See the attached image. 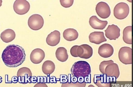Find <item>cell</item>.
<instances>
[{
    "label": "cell",
    "instance_id": "6da1fadb",
    "mask_svg": "<svg viewBox=\"0 0 133 87\" xmlns=\"http://www.w3.org/2000/svg\"><path fill=\"white\" fill-rule=\"evenodd\" d=\"M24 49L15 44L8 45L3 50L2 58L5 65L10 67H15L21 65L25 59Z\"/></svg>",
    "mask_w": 133,
    "mask_h": 87
},
{
    "label": "cell",
    "instance_id": "7a4b0ae2",
    "mask_svg": "<svg viewBox=\"0 0 133 87\" xmlns=\"http://www.w3.org/2000/svg\"><path fill=\"white\" fill-rule=\"evenodd\" d=\"M72 75L77 78L82 76L84 78L91 72L89 64L84 61H79L75 62L72 65L70 70Z\"/></svg>",
    "mask_w": 133,
    "mask_h": 87
},
{
    "label": "cell",
    "instance_id": "3957f363",
    "mask_svg": "<svg viewBox=\"0 0 133 87\" xmlns=\"http://www.w3.org/2000/svg\"><path fill=\"white\" fill-rule=\"evenodd\" d=\"M116 79L107 76L105 74L94 75V83L98 87H110L112 83H116Z\"/></svg>",
    "mask_w": 133,
    "mask_h": 87
},
{
    "label": "cell",
    "instance_id": "277c9868",
    "mask_svg": "<svg viewBox=\"0 0 133 87\" xmlns=\"http://www.w3.org/2000/svg\"><path fill=\"white\" fill-rule=\"evenodd\" d=\"M129 11L128 5L125 3L121 2L117 4L114 9V14L117 19L122 20L128 16Z\"/></svg>",
    "mask_w": 133,
    "mask_h": 87
},
{
    "label": "cell",
    "instance_id": "5b68a950",
    "mask_svg": "<svg viewBox=\"0 0 133 87\" xmlns=\"http://www.w3.org/2000/svg\"><path fill=\"white\" fill-rule=\"evenodd\" d=\"M44 24V19L42 17L38 14H34L31 16L28 21V25L31 29L37 30L41 28Z\"/></svg>",
    "mask_w": 133,
    "mask_h": 87
},
{
    "label": "cell",
    "instance_id": "8992f818",
    "mask_svg": "<svg viewBox=\"0 0 133 87\" xmlns=\"http://www.w3.org/2000/svg\"><path fill=\"white\" fill-rule=\"evenodd\" d=\"M17 76L19 83L25 84L31 83L30 78L32 76V73L28 68L24 67L19 69L17 72Z\"/></svg>",
    "mask_w": 133,
    "mask_h": 87
},
{
    "label": "cell",
    "instance_id": "52a82bcc",
    "mask_svg": "<svg viewBox=\"0 0 133 87\" xmlns=\"http://www.w3.org/2000/svg\"><path fill=\"white\" fill-rule=\"evenodd\" d=\"M120 61L125 65L132 64V49L127 46L121 47L118 52Z\"/></svg>",
    "mask_w": 133,
    "mask_h": 87
},
{
    "label": "cell",
    "instance_id": "ba28073f",
    "mask_svg": "<svg viewBox=\"0 0 133 87\" xmlns=\"http://www.w3.org/2000/svg\"><path fill=\"white\" fill-rule=\"evenodd\" d=\"M13 7L15 12L17 14L22 15L28 12L30 5L26 0H16L14 3Z\"/></svg>",
    "mask_w": 133,
    "mask_h": 87
},
{
    "label": "cell",
    "instance_id": "9c48e42d",
    "mask_svg": "<svg viewBox=\"0 0 133 87\" xmlns=\"http://www.w3.org/2000/svg\"><path fill=\"white\" fill-rule=\"evenodd\" d=\"M95 10L98 16L103 19L108 18L111 14L110 7L104 2H101L98 3L96 6Z\"/></svg>",
    "mask_w": 133,
    "mask_h": 87
},
{
    "label": "cell",
    "instance_id": "30bf717a",
    "mask_svg": "<svg viewBox=\"0 0 133 87\" xmlns=\"http://www.w3.org/2000/svg\"><path fill=\"white\" fill-rule=\"evenodd\" d=\"M104 31L106 37L110 40H116L120 36V29L114 24L109 25Z\"/></svg>",
    "mask_w": 133,
    "mask_h": 87
},
{
    "label": "cell",
    "instance_id": "8fae6325",
    "mask_svg": "<svg viewBox=\"0 0 133 87\" xmlns=\"http://www.w3.org/2000/svg\"><path fill=\"white\" fill-rule=\"evenodd\" d=\"M45 57L44 51L40 48H36L33 50L30 56L31 62L35 64H38L41 62Z\"/></svg>",
    "mask_w": 133,
    "mask_h": 87
},
{
    "label": "cell",
    "instance_id": "7c38bea8",
    "mask_svg": "<svg viewBox=\"0 0 133 87\" xmlns=\"http://www.w3.org/2000/svg\"><path fill=\"white\" fill-rule=\"evenodd\" d=\"M114 52L112 46L108 43H105L101 45L99 48L98 53L102 57L108 58L112 56Z\"/></svg>",
    "mask_w": 133,
    "mask_h": 87
},
{
    "label": "cell",
    "instance_id": "4fadbf2b",
    "mask_svg": "<svg viewBox=\"0 0 133 87\" xmlns=\"http://www.w3.org/2000/svg\"><path fill=\"white\" fill-rule=\"evenodd\" d=\"M105 72L107 76L113 77L116 79L118 78L120 74L118 65L114 63L108 65L106 67Z\"/></svg>",
    "mask_w": 133,
    "mask_h": 87
},
{
    "label": "cell",
    "instance_id": "5bb4252c",
    "mask_svg": "<svg viewBox=\"0 0 133 87\" xmlns=\"http://www.w3.org/2000/svg\"><path fill=\"white\" fill-rule=\"evenodd\" d=\"M89 22L92 28L100 30L104 29L108 23L107 21H102L99 19L96 15L92 16L90 18Z\"/></svg>",
    "mask_w": 133,
    "mask_h": 87
},
{
    "label": "cell",
    "instance_id": "9a60e30c",
    "mask_svg": "<svg viewBox=\"0 0 133 87\" xmlns=\"http://www.w3.org/2000/svg\"><path fill=\"white\" fill-rule=\"evenodd\" d=\"M89 38L90 42L97 44L107 41L103 32L95 31L92 32L90 34Z\"/></svg>",
    "mask_w": 133,
    "mask_h": 87
},
{
    "label": "cell",
    "instance_id": "2e32d148",
    "mask_svg": "<svg viewBox=\"0 0 133 87\" xmlns=\"http://www.w3.org/2000/svg\"><path fill=\"white\" fill-rule=\"evenodd\" d=\"M60 40V33L57 30L51 32L47 36L46 39L47 44L51 46H55L59 42Z\"/></svg>",
    "mask_w": 133,
    "mask_h": 87
},
{
    "label": "cell",
    "instance_id": "e0dca14e",
    "mask_svg": "<svg viewBox=\"0 0 133 87\" xmlns=\"http://www.w3.org/2000/svg\"><path fill=\"white\" fill-rule=\"evenodd\" d=\"M16 37L15 31L13 30L8 29L2 32L0 35L2 40L6 43L10 42L14 40Z\"/></svg>",
    "mask_w": 133,
    "mask_h": 87
},
{
    "label": "cell",
    "instance_id": "ac0fdd59",
    "mask_svg": "<svg viewBox=\"0 0 133 87\" xmlns=\"http://www.w3.org/2000/svg\"><path fill=\"white\" fill-rule=\"evenodd\" d=\"M78 34L77 31L73 28H69L65 30L63 33L64 38L66 40L71 41L76 40L78 37Z\"/></svg>",
    "mask_w": 133,
    "mask_h": 87
},
{
    "label": "cell",
    "instance_id": "d6986e66",
    "mask_svg": "<svg viewBox=\"0 0 133 87\" xmlns=\"http://www.w3.org/2000/svg\"><path fill=\"white\" fill-rule=\"evenodd\" d=\"M55 68L54 63L51 61L47 60L43 63L42 66V70L44 74L50 75L54 72Z\"/></svg>",
    "mask_w": 133,
    "mask_h": 87
},
{
    "label": "cell",
    "instance_id": "ffe728a7",
    "mask_svg": "<svg viewBox=\"0 0 133 87\" xmlns=\"http://www.w3.org/2000/svg\"><path fill=\"white\" fill-rule=\"evenodd\" d=\"M55 55L57 59L62 62L66 61L68 58L67 50L63 47H59L57 49Z\"/></svg>",
    "mask_w": 133,
    "mask_h": 87
},
{
    "label": "cell",
    "instance_id": "44dd1931",
    "mask_svg": "<svg viewBox=\"0 0 133 87\" xmlns=\"http://www.w3.org/2000/svg\"><path fill=\"white\" fill-rule=\"evenodd\" d=\"M132 26H129L125 27L123 31V39L126 43L132 44Z\"/></svg>",
    "mask_w": 133,
    "mask_h": 87
},
{
    "label": "cell",
    "instance_id": "7402d4cb",
    "mask_svg": "<svg viewBox=\"0 0 133 87\" xmlns=\"http://www.w3.org/2000/svg\"><path fill=\"white\" fill-rule=\"evenodd\" d=\"M83 49V53L81 58L88 59L92 56L93 50L92 47L87 44H83L81 45Z\"/></svg>",
    "mask_w": 133,
    "mask_h": 87
},
{
    "label": "cell",
    "instance_id": "603a6c76",
    "mask_svg": "<svg viewBox=\"0 0 133 87\" xmlns=\"http://www.w3.org/2000/svg\"><path fill=\"white\" fill-rule=\"evenodd\" d=\"M114 63L112 60L108 61H104L102 62L99 65V70L102 74H105V69L106 67L108 65Z\"/></svg>",
    "mask_w": 133,
    "mask_h": 87
},
{
    "label": "cell",
    "instance_id": "cb8c5ba5",
    "mask_svg": "<svg viewBox=\"0 0 133 87\" xmlns=\"http://www.w3.org/2000/svg\"><path fill=\"white\" fill-rule=\"evenodd\" d=\"M74 2V0H60L61 5L65 8H68L71 6Z\"/></svg>",
    "mask_w": 133,
    "mask_h": 87
},
{
    "label": "cell",
    "instance_id": "d4e9b609",
    "mask_svg": "<svg viewBox=\"0 0 133 87\" xmlns=\"http://www.w3.org/2000/svg\"><path fill=\"white\" fill-rule=\"evenodd\" d=\"M78 45H75L73 46L70 50V53L73 57H78L77 54V49Z\"/></svg>",
    "mask_w": 133,
    "mask_h": 87
},
{
    "label": "cell",
    "instance_id": "484cf974",
    "mask_svg": "<svg viewBox=\"0 0 133 87\" xmlns=\"http://www.w3.org/2000/svg\"><path fill=\"white\" fill-rule=\"evenodd\" d=\"M37 81L38 83H47L46 77L44 76H38Z\"/></svg>",
    "mask_w": 133,
    "mask_h": 87
},
{
    "label": "cell",
    "instance_id": "4316f807",
    "mask_svg": "<svg viewBox=\"0 0 133 87\" xmlns=\"http://www.w3.org/2000/svg\"><path fill=\"white\" fill-rule=\"evenodd\" d=\"M84 82L86 83H91V74H89L88 76L85 77L84 78Z\"/></svg>",
    "mask_w": 133,
    "mask_h": 87
},
{
    "label": "cell",
    "instance_id": "83f0119b",
    "mask_svg": "<svg viewBox=\"0 0 133 87\" xmlns=\"http://www.w3.org/2000/svg\"><path fill=\"white\" fill-rule=\"evenodd\" d=\"M70 80L72 83H76L78 82L77 78L75 76L72 77L70 78Z\"/></svg>",
    "mask_w": 133,
    "mask_h": 87
},
{
    "label": "cell",
    "instance_id": "f1b7e54d",
    "mask_svg": "<svg viewBox=\"0 0 133 87\" xmlns=\"http://www.w3.org/2000/svg\"><path fill=\"white\" fill-rule=\"evenodd\" d=\"M30 80L32 83H35L37 82V78L35 76H32L30 78Z\"/></svg>",
    "mask_w": 133,
    "mask_h": 87
},
{
    "label": "cell",
    "instance_id": "f546056e",
    "mask_svg": "<svg viewBox=\"0 0 133 87\" xmlns=\"http://www.w3.org/2000/svg\"><path fill=\"white\" fill-rule=\"evenodd\" d=\"M45 86L47 87V86L44 83H38L34 86Z\"/></svg>",
    "mask_w": 133,
    "mask_h": 87
},
{
    "label": "cell",
    "instance_id": "4dcf8cb0",
    "mask_svg": "<svg viewBox=\"0 0 133 87\" xmlns=\"http://www.w3.org/2000/svg\"><path fill=\"white\" fill-rule=\"evenodd\" d=\"M78 82L80 83H82L84 82V78L82 76H80L77 78Z\"/></svg>",
    "mask_w": 133,
    "mask_h": 87
},
{
    "label": "cell",
    "instance_id": "1f68e13d",
    "mask_svg": "<svg viewBox=\"0 0 133 87\" xmlns=\"http://www.w3.org/2000/svg\"><path fill=\"white\" fill-rule=\"evenodd\" d=\"M50 81L51 83H53V82L54 83H56L57 82L56 81V77L54 76H52L50 78Z\"/></svg>",
    "mask_w": 133,
    "mask_h": 87
},
{
    "label": "cell",
    "instance_id": "d6a6232c",
    "mask_svg": "<svg viewBox=\"0 0 133 87\" xmlns=\"http://www.w3.org/2000/svg\"><path fill=\"white\" fill-rule=\"evenodd\" d=\"M2 0H0V7L2 5Z\"/></svg>",
    "mask_w": 133,
    "mask_h": 87
},
{
    "label": "cell",
    "instance_id": "836d02e7",
    "mask_svg": "<svg viewBox=\"0 0 133 87\" xmlns=\"http://www.w3.org/2000/svg\"><path fill=\"white\" fill-rule=\"evenodd\" d=\"M129 2L131 3L132 2V0H127Z\"/></svg>",
    "mask_w": 133,
    "mask_h": 87
},
{
    "label": "cell",
    "instance_id": "e575fe53",
    "mask_svg": "<svg viewBox=\"0 0 133 87\" xmlns=\"http://www.w3.org/2000/svg\"><path fill=\"white\" fill-rule=\"evenodd\" d=\"M88 86V87H89V86H90V87H91V86L94 87V86L92 85H89Z\"/></svg>",
    "mask_w": 133,
    "mask_h": 87
}]
</instances>
